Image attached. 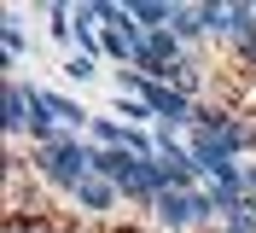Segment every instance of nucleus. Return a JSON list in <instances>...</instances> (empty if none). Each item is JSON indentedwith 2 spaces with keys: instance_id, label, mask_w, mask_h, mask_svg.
I'll use <instances>...</instances> for the list:
<instances>
[{
  "instance_id": "f257e3e1",
  "label": "nucleus",
  "mask_w": 256,
  "mask_h": 233,
  "mask_svg": "<svg viewBox=\"0 0 256 233\" xmlns=\"http://www.w3.org/2000/svg\"><path fill=\"white\" fill-rule=\"evenodd\" d=\"M30 163H35V175H41L47 186H58L64 198H70V192L94 175V140L64 134L58 146H47V152H30Z\"/></svg>"
},
{
  "instance_id": "f03ea898",
  "label": "nucleus",
  "mask_w": 256,
  "mask_h": 233,
  "mask_svg": "<svg viewBox=\"0 0 256 233\" xmlns=\"http://www.w3.org/2000/svg\"><path fill=\"white\" fill-rule=\"evenodd\" d=\"M140 163L146 157H134L128 146H94V175L111 181L116 192H122V204H128V192H134V181H140Z\"/></svg>"
},
{
  "instance_id": "7ed1b4c3",
  "label": "nucleus",
  "mask_w": 256,
  "mask_h": 233,
  "mask_svg": "<svg viewBox=\"0 0 256 233\" xmlns=\"http://www.w3.org/2000/svg\"><path fill=\"white\" fill-rule=\"evenodd\" d=\"M0 128H6V140L30 134V82L24 76H6V88H0Z\"/></svg>"
},
{
  "instance_id": "20e7f679",
  "label": "nucleus",
  "mask_w": 256,
  "mask_h": 233,
  "mask_svg": "<svg viewBox=\"0 0 256 233\" xmlns=\"http://www.w3.org/2000/svg\"><path fill=\"white\" fill-rule=\"evenodd\" d=\"M116 198H122V192H116L111 181H99V175H88V181L70 192V204H76L82 216H111V210H116Z\"/></svg>"
},
{
  "instance_id": "39448f33",
  "label": "nucleus",
  "mask_w": 256,
  "mask_h": 233,
  "mask_svg": "<svg viewBox=\"0 0 256 233\" xmlns=\"http://www.w3.org/2000/svg\"><path fill=\"white\" fill-rule=\"evenodd\" d=\"M41 99H47V111L58 117V128H70V134H82V128L94 123V117H88V111H82L76 99H70V93H52V88H41Z\"/></svg>"
},
{
  "instance_id": "423d86ee",
  "label": "nucleus",
  "mask_w": 256,
  "mask_h": 233,
  "mask_svg": "<svg viewBox=\"0 0 256 233\" xmlns=\"http://www.w3.org/2000/svg\"><path fill=\"white\" fill-rule=\"evenodd\" d=\"M0 47H6V70H18V64L30 59V35H24V24H18L12 12H6V24H0Z\"/></svg>"
},
{
  "instance_id": "0eeeda50",
  "label": "nucleus",
  "mask_w": 256,
  "mask_h": 233,
  "mask_svg": "<svg viewBox=\"0 0 256 233\" xmlns=\"http://www.w3.org/2000/svg\"><path fill=\"white\" fill-rule=\"evenodd\" d=\"M169 30H175V41L186 47V53H192L198 41H210V35H204V24H198V6H175V18H169Z\"/></svg>"
},
{
  "instance_id": "6e6552de",
  "label": "nucleus",
  "mask_w": 256,
  "mask_h": 233,
  "mask_svg": "<svg viewBox=\"0 0 256 233\" xmlns=\"http://www.w3.org/2000/svg\"><path fill=\"white\" fill-rule=\"evenodd\" d=\"M116 117L128 128H158V111L146 105V99H134V93H116Z\"/></svg>"
},
{
  "instance_id": "1a4fd4ad",
  "label": "nucleus",
  "mask_w": 256,
  "mask_h": 233,
  "mask_svg": "<svg viewBox=\"0 0 256 233\" xmlns=\"http://www.w3.org/2000/svg\"><path fill=\"white\" fill-rule=\"evenodd\" d=\"M198 24H204L210 41H227V0H204L198 6Z\"/></svg>"
},
{
  "instance_id": "9d476101",
  "label": "nucleus",
  "mask_w": 256,
  "mask_h": 233,
  "mask_svg": "<svg viewBox=\"0 0 256 233\" xmlns=\"http://www.w3.org/2000/svg\"><path fill=\"white\" fill-rule=\"evenodd\" d=\"M88 128H94V146H122V134H128V128L116 123V117H94Z\"/></svg>"
},
{
  "instance_id": "9b49d317",
  "label": "nucleus",
  "mask_w": 256,
  "mask_h": 233,
  "mask_svg": "<svg viewBox=\"0 0 256 233\" xmlns=\"http://www.w3.org/2000/svg\"><path fill=\"white\" fill-rule=\"evenodd\" d=\"M64 76H70V82H94V76H99V59H82V53H70V59H64Z\"/></svg>"
},
{
  "instance_id": "f8f14e48",
  "label": "nucleus",
  "mask_w": 256,
  "mask_h": 233,
  "mask_svg": "<svg viewBox=\"0 0 256 233\" xmlns=\"http://www.w3.org/2000/svg\"><path fill=\"white\" fill-rule=\"evenodd\" d=\"M233 59H239L244 70H256V35H250V41H233Z\"/></svg>"
},
{
  "instance_id": "ddd939ff",
  "label": "nucleus",
  "mask_w": 256,
  "mask_h": 233,
  "mask_svg": "<svg viewBox=\"0 0 256 233\" xmlns=\"http://www.w3.org/2000/svg\"><path fill=\"white\" fill-rule=\"evenodd\" d=\"M244 192L256 198V163H244Z\"/></svg>"
},
{
  "instance_id": "4468645a",
  "label": "nucleus",
  "mask_w": 256,
  "mask_h": 233,
  "mask_svg": "<svg viewBox=\"0 0 256 233\" xmlns=\"http://www.w3.org/2000/svg\"><path fill=\"white\" fill-rule=\"evenodd\" d=\"M210 233H233V227H227V221H222V227H210Z\"/></svg>"
}]
</instances>
